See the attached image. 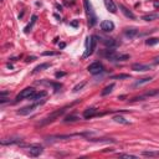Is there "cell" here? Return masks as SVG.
<instances>
[{
	"instance_id": "obj_1",
	"label": "cell",
	"mask_w": 159,
	"mask_h": 159,
	"mask_svg": "<svg viewBox=\"0 0 159 159\" xmlns=\"http://www.w3.org/2000/svg\"><path fill=\"white\" fill-rule=\"evenodd\" d=\"M83 5H85L86 15H87V19H88V26L93 28L96 25V23H97V16H96V13L93 10V6L90 3V0H83Z\"/></svg>"
},
{
	"instance_id": "obj_2",
	"label": "cell",
	"mask_w": 159,
	"mask_h": 159,
	"mask_svg": "<svg viewBox=\"0 0 159 159\" xmlns=\"http://www.w3.org/2000/svg\"><path fill=\"white\" fill-rule=\"evenodd\" d=\"M96 45H97V40H96V36H90L87 37V41H86V52L83 54V59L88 57L90 55L93 54L96 49Z\"/></svg>"
},
{
	"instance_id": "obj_3",
	"label": "cell",
	"mask_w": 159,
	"mask_h": 159,
	"mask_svg": "<svg viewBox=\"0 0 159 159\" xmlns=\"http://www.w3.org/2000/svg\"><path fill=\"white\" fill-rule=\"evenodd\" d=\"M65 111H66V108H61V109H57V111L52 112L49 117H46L45 119H42V121L39 123V126H46V124H49V123H51V122L56 121V119H57L61 114H64Z\"/></svg>"
},
{
	"instance_id": "obj_4",
	"label": "cell",
	"mask_w": 159,
	"mask_h": 159,
	"mask_svg": "<svg viewBox=\"0 0 159 159\" xmlns=\"http://www.w3.org/2000/svg\"><path fill=\"white\" fill-rule=\"evenodd\" d=\"M35 93H36V91H35L32 87H28V88L23 90L19 95L16 96V98H15V103L19 102V101H21V99H24V98H31Z\"/></svg>"
},
{
	"instance_id": "obj_5",
	"label": "cell",
	"mask_w": 159,
	"mask_h": 159,
	"mask_svg": "<svg viewBox=\"0 0 159 159\" xmlns=\"http://www.w3.org/2000/svg\"><path fill=\"white\" fill-rule=\"evenodd\" d=\"M42 103H44V102H36V103H34V104L26 106V107H23V108H20V109L18 111V114H21V116H26V114H29V113L34 112V111H35L37 107H40Z\"/></svg>"
},
{
	"instance_id": "obj_6",
	"label": "cell",
	"mask_w": 159,
	"mask_h": 159,
	"mask_svg": "<svg viewBox=\"0 0 159 159\" xmlns=\"http://www.w3.org/2000/svg\"><path fill=\"white\" fill-rule=\"evenodd\" d=\"M87 70L92 75H98V73L103 72V65L101 64V62H93V64H91L87 67Z\"/></svg>"
},
{
	"instance_id": "obj_7",
	"label": "cell",
	"mask_w": 159,
	"mask_h": 159,
	"mask_svg": "<svg viewBox=\"0 0 159 159\" xmlns=\"http://www.w3.org/2000/svg\"><path fill=\"white\" fill-rule=\"evenodd\" d=\"M28 147L30 148L29 154H30L31 157H39V155L44 152L42 147H41V145H39V144H30V145H28Z\"/></svg>"
},
{
	"instance_id": "obj_8",
	"label": "cell",
	"mask_w": 159,
	"mask_h": 159,
	"mask_svg": "<svg viewBox=\"0 0 159 159\" xmlns=\"http://www.w3.org/2000/svg\"><path fill=\"white\" fill-rule=\"evenodd\" d=\"M102 55H103L104 57H107L108 60H112V61H117V59H118V55L116 54V51H114L112 47H109V49L102 51Z\"/></svg>"
},
{
	"instance_id": "obj_9",
	"label": "cell",
	"mask_w": 159,
	"mask_h": 159,
	"mask_svg": "<svg viewBox=\"0 0 159 159\" xmlns=\"http://www.w3.org/2000/svg\"><path fill=\"white\" fill-rule=\"evenodd\" d=\"M101 29L104 32H111L114 30V24L111 20H104L101 23Z\"/></svg>"
},
{
	"instance_id": "obj_10",
	"label": "cell",
	"mask_w": 159,
	"mask_h": 159,
	"mask_svg": "<svg viewBox=\"0 0 159 159\" xmlns=\"http://www.w3.org/2000/svg\"><path fill=\"white\" fill-rule=\"evenodd\" d=\"M104 5H106V9L109 13H112V14H116L117 13V6H116V4H114L113 0H104Z\"/></svg>"
},
{
	"instance_id": "obj_11",
	"label": "cell",
	"mask_w": 159,
	"mask_h": 159,
	"mask_svg": "<svg viewBox=\"0 0 159 159\" xmlns=\"http://www.w3.org/2000/svg\"><path fill=\"white\" fill-rule=\"evenodd\" d=\"M132 70L144 72V71H149V70H150V66L144 65V64H133V65H132Z\"/></svg>"
},
{
	"instance_id": "obj_12",
	"label": "cell",
	"mask_w": 159,
	"mask_h": 159,
	"mask_svg": "<svg viewBox=\"0 0 159 159\" xmlns=\"http://www.w3.org/2000/svg\"><path fill=\"white\" fill-rule=\"evenodd\" d=\"M21 138H5L1 140L3 145H8V144H20L21 143Z\"/></svg>"
},
{
	"instance_id": "obj_13",
	"label": "cell",
	"mask_w": 159,
	"mask_h": 159,
	"mask_svg": "<svg viewBox=\"0 0 159 159\" xmlns=\"http://www.w3.org/2000/svg\"><path fill=\"white\" fill-rule=\"evenodd\" d=\"M119 9H121V11L124 14V16H126V18H128V19H132V20H134V19H135V15H134V14H133L130 10H128L124 5L119 4Z\"/></svg>"
},
{
	"instance_id": "obj_14",
	"label": "cell",
	"mask_w": 159,
	"mask_h": 159,
	"mask_svg": "<svg viewBox=\"0 0 159 159\" xmlns=\"http://www.w3.org/2000/svg\"><path fill=\"white\" fill-rule=\"evenodd\" d=\"M95 116H97V108H87L83 112V117L86 119H90V118H92Z\"/></svg>"
},
{
	"instance_id": "obj_15",
	"label": "cell",
	"mask_w": 159,
	"mask_h": 159,
	"mask_svg": "<svg viewBox=\"0 0 159 159\" xmlns=\"http://www.w3.org/2000/svg\"><path fill=\"white\" fill-rule=\"evenodd\" d=\"M124 35L129 37V39H133V37H135V36H138L139 35V32L137 29H124Z\"/></svg>"
},
{
	"instance_id": "obj_16",
	"label": "cell",
	"mask_w": 159,
	"mask_h": 159,
	"mask_svg": "<svg viewBox=\"0 0 159 159\" xmlns=\"http://www.w3.org/2000/svg\"><path fill=\"white\" fill-rule=\"evenodd\" d=\"M50 66H51V64H49V62H45V64H40L39 66H36V67L34 68L32 73H37V72H40V71H44V70L49 68Z\"/></svg>"
},
{
	"instance_id": "obj_17",
	"label": "cell",
	"mask_w": 159,
	"mask_h": 159,
	"mask_svg": "<svg viewBox=\"0 0 159 159\" xmlns=\"http://www.w3.org/2000/svg\"><path fill=\"white\" fill-rule=\"evenodd\" d=\"M102 42H103L106 46H108V47H114V46L118 45V42H117L114 39H103Z\"/></svg>"
},
{
	"instance_id": "obj_18",
	"label": "cell",
	"mask_w": 159,
	"mask_h": 159,
	"mask_svg": "<svg viewBox=\"0 0 159 159\" xmlns=\"http://www.w3.org/2000/svg\"><path fill=\"white\" fill-rule=\"evenodd\" d=\"M47 96V93L45 92V91H41V92H36L35 95L31 97L32 101H40L41 98H44V97H46Z\"/></svg>"
},
{
	"instance_id": "obj_19",
	"label": "cell",
	"mask_w": 159,
	"mask_h": 159,
	"mask_svg": "<svg viewBox=\"0 0 159 159\" xmlns=\"http://www.w3.org/2000/svg\"><path fill=\"white\" fill-rule=\"evenodd\" d=\"M113 88H114V83L108 85L107 87H104V88H103V91L101 92V96H106V95H108V93H111V92L113 91Z\"/></svg>"
},
{
	"instance_id": "obj_20",
	"label": "cell",
	"mask_w": 159,
	"mask_h": 159,
	"mask_svg": "<svg viewBox=\"0 0 159 159\" xmlns=\"http://www.w3.org/2000/svg\"><path fill=\"white\" fill-rule=\"evenodd\" d=\"M152 80H153L152 77H144V78H142V80L137 81V82L134 83V86H142V85H144V83H148V82H150Z\"/></svg>"
},
{
	"instance_id": "obj_21",
	"label": "cell",
	"mask_w": 159,
	"mask_h": 159,
	"mask_svg": "<svg viewBox=\"0 0 159 159\" xmlns=\"http://www.w3.org/2000/svg\"><path fill=\"white\" fill-rule=\"evenodd\" d=\"M159 15L157 14H149V15H144L143 18H142V20H145V21H152V20H155V19H158Z\"/></svg>"
},
{
	"instance_id": "obj_22",
	"label": "cell",
	"mask_w": 159,
	"mask_h": 159,
	"mask_svg": "<svg viewBox=\"0 0 159 159\" xmlns=\"http://www.w3.org/2000/svg\"><path fill=\"white\" fill-rule=\"evenodd\" d=\"M113 80H126V78H129V75L127 73H119V75H113L112 76Z\"/></svg>"
},
{
	"instance_id": "obj_23",
	"label": "cell",
	"mask_w": 159,
	"mask_h": 159,
	"mask_svg": "<svg viewBox=\"0 0 159 159\" xmlns=\"http://www.w3.org/2000/svg\"><path fill=\"white\" fill-rule=\"evenodd\" d=\"M158 42H159V39H158V37H150V39H148V40L145 41V44H147V45H149V46L157 45Z\"/></svg>"
},
{
	"instance_id": "obj_24",
	"label": "cell",
	"mask_w": 159,
	"mask_h": 159,
	"mask_svg": "<svg viewBox=\"0 0 159 159\" xmlns=\"http://www.w3.org/2000/svg\"><path fill=\"white\" fill-rule=\"evenodd\" d=\"M77 119H80L77 116H75V114H71V116H67V117L65 118V122H76Z\"/></svg>"
},
{
	"instance_id": "obj_25",
	"label": "cell",
	"mask_w": 159,
	"mask_h": 159,
	"mask_svg": "<svg viewBox=\"0 0 159 159\" xmlns=\"http://www.w3.org/2000/svg\"><path fill=\"white\" fill-rule=\"evenodd\" d=\"M36 19H37V16H36V15H34V16H32V19H31V23H30V24H29V25H28V26L25 28V32H29V31H30V29L32 28V25L35 24Z\"/></svg>"
},
{
	"instance_id": "obj_26",
	"label": "cell",
	"mask_w": 159,
	"mask_h": 159,
	"mask_svg": "<svg viewBox=\"0 0 159 159\" xmlns=\"http://www.w3.org/2000/svg\"><path fill=\"white\" fill-rule=\"evenodd\" d=\"M159 95V90H152V91H148L144 93V97H152V96H157Z\"/></svg>"
},
{
	"instance_id": "obj_27",
	"label": "cell",
	"mask_w": 159,
	"mask_h": 159,
	"mask_svg": "<svg viewBox=\"0 0 159 159\" xmlns=\"http://www.w3.org/2000/svg\"><path fill=\"white\" fill-rule=\"evenodd\" d=\"M113 119H114L116 122H119V123H123V124H127V123H128L127 121H126V119H124L123 117H121V116H116V117H114Z\"/></svg>"
},
{
	"instance_id": "obj_28",
	"label": "cell",
	"mask_w": 159,
	"mask_h": 159,
	"mask_svg": "<svg viewBox=\"0 0 159 159\" xmlns=\"http://www.w3.org/2000/svg\"><path fill=\"white\" fill-rule=\"evenodd\" d=\"M143 155H145V157H157V155H159V152H143Z\"/></svg>"
},
{
	"instance_id": "obj_29",
	"label": "cell",
	"mask_w": 159,
	"mask_h": 159,
	"mask_svg": "<svg viewBox=\"0 0 159 159\" xmlns=\"http://www.w3.org/2000/svg\"><path fill=\"white\" fill-rule=\"evenodd\" d=\"M118 157L119 158H137L133 154H126V153H121V154H118Z\"/></svg>"
},
{
	"instance_id": "obj_30",
	"label": "cell",
	"mask_w": 159,
	"mask_h": 159,
	"mask_svg": "<svg viewBox=\"0 0 159 159\" xmlns=\"http://www.w3.org/2000/svg\"><path fill=\"white\" fill-rule=\"evenodd\" d=\"M128 59H129V55H118L117 61H124V60H128Z\"/></svg>"
},
{
	"instance_id": "obj_31",
	"label": "cell",
	"mask_w": 159,
	"mask_h": 159,
	"mask_svg": "<svg viewBox=\"0 0 159 159\" xmlns=\"http://www.w3.org/2000/svg\"><path fill=\"white\" fill-rule=\"evenodd\" d=\"M85 85H86V82H82V83L77 85V86H76V87L73 88V92H77V91H78V90H81V88H82V87H83Z\"/></svg>"
},
{
	"instance_id": "obj_32",
	"label": "cell",
	"mask_w": 159,
	"mask_h": 159,
	"mask_svg": "<svg viewBox=\"0 0 159 159\" xmlns=\"http://www.w3.org/2000/svg\"><path fill=\"white\" fill-rule=\"evenodd\" d=\"M42 55H44V56H52V55H57V52H52V51H45Z\"/></svg>"
},
{
	"instance_id": "obj_33",
	"label": "cell",
	"mask_w": 159,
	"mask_h": 159,
	"mask_svg": "<svg viewBox=\"0 0 159 159\" xmlns=\"http://www.w3.org/2000/svg\"><path fill=\"white\" fill-rule=\"evenodd\" d=\"M62 76H65V72H56V77H57V78H60V77H62Z\"/></svg>"
},
{
	"instance_id": "obj_34",
	"label": "cell",
	"mask_w": 159,
	"mask_h": 159,
	"mask_svg": "<svg viewBox=\"0 0 159 159\" xmlns=\"http://www.w3.org/2000/svg\"><path fill=\"white\" fill-rule=\"evenodd\" d=\"M71 26H75V28H77V26H78V21H72V23H71Z\"/></svg>"
},
{
	"instance_id": "obj_35",
	"label": "cell",
	"mask_w": 159,
	"mask_h": 159,
	"mask_svg": "<svg viewBox=\"0 0 159 159\" xmlns=\"http://www.w3.org/2000/svg\"><path fill=\"white\" fill-rule=\"evenodd\" d=\"M35 59H36L35 56H31V57H28V60H26V61H28V62H30V61H34Z\"/></svg>"
},
{
	"instance_id": "obj_36",
	"label": "cell",
	"mask_w": 159,
	"mask_h": 159,
	"mask_svg": "<svg viewBox=\"0 0 159 159\" xmlns=\"http://www.w3.org/2000/svg\"><path fill=\"white\" fill-rule=\"evenodd\" d=\"M65 47V44L64 42H62V44H60V49H64Z\"/></svg>"
},
{
	"instance_id": "obj_37",
	"label": "cell",
	"mask_w": 159,
	"mask_h": 159,
	"mask_svg": "<svg viewBox=\"0 0 159 159\" xmlns=\"http://www.w3.org/2000/svg\"><path fill=\"white\" fill-rule=\"evenodd\" d=\"M154 6H157V8L159 6V3H158V1H155V3H154Z\"/></svg>"
}]
</instances>
